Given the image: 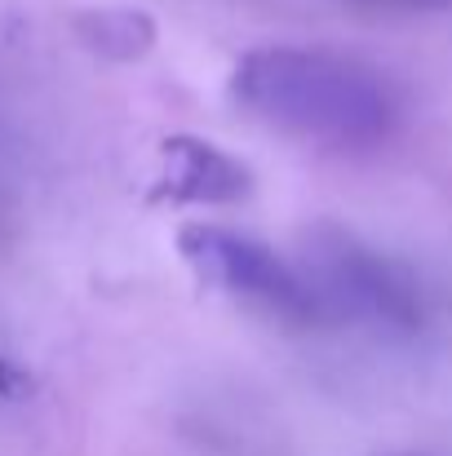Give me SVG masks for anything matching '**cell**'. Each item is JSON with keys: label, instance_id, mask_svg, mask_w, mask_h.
Here are the masks:
<instances>
[{"label": "cell", "instance_id": "cell-1", "mask_svg": "<svg viewBox=\"0 0 452 456\" xmlns=\"http://www.w3.org/2000/svg\"><path fill=\"white\" fill-rule=\"evenodd\" d=\"M231 94L258 120L324 147H373L399 116L377 71L328 49H253L235 62Z\"/></svg>", "mask_w": 452, "mask_h": 456}, {"label": "cell", "instance_id": "cell-2", "mask_svg": "<svg viewBox=\"0 0 452 456\" xmlns=\"http://www.w3.org/2000/svg\"><path fill=\"white\" fill-rule=\"evenodd\" d=\"M177 253L195 271L200 284H213L240 302H253L271 314L298 319V323L319 314L306 280L253 235H240L213 222H191L177 231Z\"/></svg>", "mask_w": 452, "mask_h": 456}, {"label": "cell", "instance_id": "cell-3", "mask_svg": "<svg viewBox=\"0 0 452 456\" xmlns=\"http://www.w3.org/2000/svg\"><path fill=\"white\" fill-rule=\"evenodd\" d=\"M306 289L315 293L319 314L333 305L377 328L422 323V302H417L413 280L395 262L377 257L373 248H359L346 235H328V244L315 248V275L306 280Z\"/></svg>", "mask_w": 452, "mask_h": 456}, {"label": "cell", "instance_id": "cell-4", "mask_svg": "<svg viewBox=\"0 0 452 456\" xmlns=\"http://www.w3.org/2000/svg\"><path fill=\"white\" fill-rule=\"evenodd\" d=\"M160 200L173 204H240L253 191V173L249 164H240L235 155L222 147L204 142V138H168L160 147Z\"/></svg>", "mask_w": 452, "mask_h": 456}, {"label": "cell", "instance_id": "cell-5", "mask_svg": "<svg viewBox=\"0 0 452 456\" xmlns=\"http://www.w3.org/2000/svg\"><path fill=\"white\" fill-rule=\"evenodd\" d=\"M89 31V45L111 53V58H143L151 45H155V22L147 13H134V9H116V13H94L85 22Z\"/></svg>", "mask_w": 452, "mask_h": 456}, {"label": "cell", "instance_id": "cell-6", "mask_svg": "<svg viewBox=\"0 0 452 456\" xmlns=\"http://www.w3.org/2000/svg\"><path fill=\"white\" fill-rule=\"evenodd\" d=\"M9 390H22V377L9 363H0V395H9Z\"/></svg>", "mask_w": 452, "mask_h": 456}]
</instances>
